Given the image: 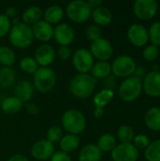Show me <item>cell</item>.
Segmentation results:
<instances>
[{
  "label": "cell",
  "instance_id": "cell-37",
  "mask_svg": "<svg viewBox=\"0 0 160 161\" xmlns=\"http://www.w3.org/2000/svg\"><path fill=\"white\" fill-rule=\"evenodd\" d=\"M101 35H102L101 29L96 25H91L86 29V36H87L88 40L91 41V42L98 40V39H100V38H102Z\"/></svg>",
  "mask_w": 160,
  "mask_h": 161
},
{
  "label": "cell",
  "instance_id": "cell-32",
  "mask_svg": "<svg viewBox=\"0 0 160 161\" xmlns=\"http://www.w3.org/2000/svg\"><path fill=\"white\" fill-rule=\"evenodd\" d=\"M144 157L147 161H160V140L150 142L145 149Z\"/></svg>",
  "mask_w": 160,
  "mask_h": 161
},
{
  "label": "cell",
  "instance_id": "cell-45",
  "mask_svg": "<svg viewBox=\"0 0 160 161\" xmlns=\"http://www.w3.org/2000/svg\"><path fill=\"white\" fill-rule=\"evenodd\" d=\"M134 75H134L135 77H137V78H139V79H141V80H142V78H144L145 75H146L145 70H144L143 67H139V68L137 67V69H136Z\"/></svg>",
  "mask_w": 160,
  "mask_h": 161
},
{
  "label": "cell",
  "instance_id": "cell-39",
  "mask_svg": "<svg viewBox=\"0 0 160 161\" xmlns=\"http://www.w3.org/2000/svg\"><path fill=\"white\" fill-rule=\"evenodd\" d=\"M133 142H134V146L138 149H146L148 147V145L150 144V140L149 138L144 135V134H139L137 136L134 137L133 139Z\"/></svg>",
  "mask_w": 160,
  "mask_h": 161
},
{
  "label": "cell",
  "instance_id": "cell-1",
  "mask_svg": "<svg viewBox=\"0 0 160 161\" xmlns=\"http://www.w3.org/2000/svg\"><path fill=\"white\" fill-rule=\"evenodd\" d=\"M97 80L90 74H78L74 75L69 84V91L73 96L78 99H87L95 91Z\"/></svg>",
  "mask_w": 160,
  "mask_h": 161
},
{
  "label": "cell",
  "instance_id": "cell-22",
  "mask_svg": "<svg viewBox=\"0 0 160 161\" xmlns=\"http://www.w3.org/2000/svg\"><path fill=\"white\" fill-rule=\"evenodd\" d=\"M80 144V139L76 135L67 134L62 137V139L59 142V147L60 150L66 154H72L74 151L77 150Z\"/></svg>",
  "mask_w": 160,
  "mask_h": 161
},
{
  "label": "cell",
  "instance_id": "cell-36",
  "mask_svg": "<svg viewBox=\"0 0 160 161\" xmlns=\"http://www.w3.org/2000/svg\"><path fill=\"white\" fill-rule=\"evenodd\" d=\"M11 21L4 13H0V38L8 36L11 29Z\"/></svg>",
  "mask_w": 160,
  "mask_h": 161
},
{
  "label": "cell",
  "instance_id": "cell-3",
  "mask_svg": "<svg viewBox=\"0 0 160 161\" xmlns=\"http://www.w3.org/2000/svg\"><path fill=\"white\" fill-rule=\"evenodd\" d=\"M8 40L12 46L18 49H25L31 45L34 37L31 26L21 22L18 25H12L8 33Z\"/></svg>",
  "mask_w": 160,
  "mask_h": 161
},
{
  "label": "cell",
  "instance_id": "cell-12",
  "mask_svg": "<svg viewBox=\"0 0 160 161\" xmlns=\"http://www.w3.org/2000/svg\"><path fill=\"white\" fill-rule=\"evenodd\" d=\"M55 152V144H53L46 139L36 142L31 147V156L39 161L50 159Z\"/></svg>",
  "mask_w": 160,
  "mask_h": 161
},
{
  "label": "cell",
  "instance_id": "cell-8",
  "mask_svg": "<svg viewBox=\"0 0 160 161\" xmlns=\"http://www.w3.org/2000/svg\"><path fill=\"white\" fill-rule=\"evenodd\" d=\"M72 61L74 69L79 74H89L94 64V58L90 50L79 48L73 53Z\"/></svg>",
  "mask_w": 160,
  "mask_h": 161
},
{
  "label": "cell",
  "instance_id": "cell-4",
  "mask_svg": "<svg viewBox=\"0 0 160 161\" xmlns=\"http://www.w3.org/2000/svg\"><path fill=\"white\" fill-rule=\"evenodd\" d=\"M57 75L50 67H39L33 75V86L41 93L50 92L56 86Z\"/></svg>",
  "mask_w": 160,
  "mask_h": 161
},
{
  "label": "cell",
  "instance_id": "cell-46",
  "mask_svg": "<svg viewBox=\"0 0 160 161\" xmlns=\"http://www.w3.org/2000/svg\"><path fill=\"white\" fill-rule=\"evenodd\" d=\"M7 161H29L28 158L24 156V155H21V154H15L13 156H11L8 159Z\"/></svg>",
  "mask_w": 160,
  "mask_h": 161
},
{
  "label": "cell",
  "instance_id": "cell-27",
  "mask_svg": "<svg viewBox=\"0 0 160 161\" xmlns=\"http://www.w3.org/2000/svg\"><path fill=\"white\" fill-rule=\"evenodd\" d=\"M114 98V92L108 89H103L100 92H98L93 96V105L95 108H104L106 106H108L112 99Z\"/></svg>",
  "mask_w": 160,
  "mask_h": 161
},
{
  "label": "cell",
  "instance_id": "cell-31",
  "mask_svg": "<svg viewBox=\"0 0 160 161\" xmlns=\"http://www.w3.org/2000/svg\"><path fill=\"white\" fill-rule=\"evenodd\" d=\"M20 70L26 75H34L39 69V65L33 57H24L19 62Z\"/></svg>",
  "mask_w": 160,
  "mask_h": 161
},
{
  "label": "cell",
  "instance_id": "cell-9",
  "mask_svg": "<svg viewBox=\"0 0 160 161\" xmlns=\"http://www.w3.org/2000/svg\"><path fill=\"white\" fill-rule=\"evenodd\" d=\"M133 10L139 19L150 20L157 13L158 4L156 0H137L134 3Z\"/></svg>",
  "mask_w": 160,
  "mask_h": 161
},
{
  "label": "cell",
  "instance_id": "cell-20",
  "mask_svg": "<svg viewBox=\"0 0 160 161\" xmlns=\"http://www.w3.org/2000/svg\"><path fill=\"white\" fill-rule=\"evenodd\" d=\"M102 152L96 144L88 143L84 145L78 155V161H100Z\"/></svg>",
  "mask_w": 160,
  "mask_h": 161
},
{
  "label": "cell",
  "instance_id": "cell-15",
  "mask_svg": "<svg viewBox=\"0 0 160 161\" xmlns=\"http://www.w3.org/2000/svg\"><path fill=\"white\" fill-rule=\"evenodd\" d=\"M129 42L136 47H142L148 43L149 34L145 26L140 24L132 25L127 30Z\"/></svg>",
  "mask_w": 160,
  "mask_h": 161
},
{
  "label": "cell",
  "instance_id": "cell-34",
  "mask_svg": "<svg viewBox=\"0 0 160 161\" xmlns=\"http://www.w3.org/2000/svg\"><path fill=\"white\" fill-rule=\"evenodd\" d=\"M62 137H63V131L61 127L58 125H53L49 127L46 132V140L52 142L53 144L59 142Z\"/></svg>",
  "mask_w": 160,
  "mask_h": 161
},
{
  "label": "cell",
  "instance_id": "cell-35",
  "mask_svg": "<svg viewBox=\"0 0 160 161\" xmlns=\"http://www.w3.org/2000/svg\"><path fill=\"white\" fill-rule=\"evenodd\" d=\"M149 40L151 41L152 44L158 47L160 46V22H155L149 28L148 31Z\"/></svg>",
  "mask_w": 160,
  "mask_h": 161
},
{
  "label": "cell",
  "instance_id": "cell-40",
  "mask_svg": "<svg viewBox=\"0 0 160 161\" xmlns=\"http://www.w3.org/2000/svg\"><path fill=\"white\" fill-rule=\"evenodd\" d=\"M58 57L59 59L66 61L73 56V50L70 46H60L58 50Z\"/></svg>",
  "mask_w": 160,
  "mask_h": 161
},
{
  "label": "cell",
  "instance_id": "cell-23",
  "mask_svg": "<svg viewBox=\"0 0 160 161\" xmlns=\"http://www.w3.org/2000/svg\"><path fill=\"white\" fill-rule=\"evenodd\" d=\"M41 18H42V10L38 6H31L27 8L22 14L23 23L29 26H32L33 25L41 21Z\"/></svg>",
  "mask_w": 160,
  "mask_h": 161
},
{
  "label": "cell",
  "instance_id": "cell-47",
  "mask_svg": "<svg viewBox=\"0 0 160 161\" xmlns=\"http://www.w3.org/2000/svg\"><path fill=\"white\" fill-rule=\"evenodd\" d=\"M87 3L91 9H95V8L101 7V5H102L101 0H89V1H87Z\"/></svg>",
  "mask_w": 160,
  "mask_h": 161
},
{
  "label": "cell",
  "instance_id": "cell-17",
  "mask_svg": "<svg viewBox=\"0 0 160 161\" xmlns=\"http://www.w3.org/2000/svg\"><path fill=\"white\" fill-rule=\"evenodd\" d=\"M34 39L41 42H47L53 39L54 27L50 24L46 23L44 20H41L31 26Z\"/></svg>",
  "mask_w": 160,
  "mask_h": 161
},
{
  "label": "cell",
  "instance_id": "cell-2",
  "mask_svg": "<svg viewBox=\"0 0 160 161\" xmlns=\"http://www.w3.org/2000/svg\"><path fill=\"white\" fill-rule=\"evenodd\" d=\"M61 125L62 128H64L68 134L78 136L85 131L86 117L82 111L71 108L63 113L61 117Z\"/></svg>",
  "mask_w": 160,
  "mask_h": 161
},
{
  "label": "cell",
  "instance_id": "cell-24",
  "mask_svg": "<svg viewBox=\"0 0 160 161\" xmlns=\"http://www.w3.org/2000/svg\"><path fill=\"white\" fill-rule=\"evenodd\" d=\"M23 102L16 96H9L5 98L1 103V109L6 114L13 115L18 113L23 108Z\"/></svg>",
  "mask_w": 160,
  "mask_h": 161
},
{
  "label": "cell",
  "instance_id": "cell-25",
  "mask_svg": "<svg viewBox=\"0 0 160 161\" xmlns=\"http://www.w3.org/2000/svg\"><path fill=\"white\" fill-rule=\"evenodd\" d=\"M144 122L152 131H160V108H151L145 114Z\"/></svg>",
  "mask_w": 160,
  "mask_h": 161
},
{
  "label": "cell",
  "instance_id": "cell-5",
  "mask_svg": "<svg viewBox=\"0 0 160 161\" xmlns=\"http://www.w3.org/2000/svg\"><path fill=\"white\" fill-rule=\"evenodd\" d=\"M142 92V81L135 76L125 78L119 87V97L124 102H133L137 100Z\"/></svg>",
  "mask_w": 160,
  "mask_h": 161
},
{
  "label": "cell",
  "instance_id": "cell-7",
  "mask_svg": "<svg viewBox=\"0 0 160 161\" xmlns=\"http://www.w3.org/2000/svg\"><path fill=\"white\" fill-rule=\"evenodd\" d=\"M137 69V64L134 58L129 56H119L111 64V73L114 76L127 78L134 75Z\"/></svg>",
  "mask_w": 160,
  "mask_h": 161
},
{
  "label": "cell",
  "instance_id": "cell-48",
  "mask_svg": "<svg viewBox=\"0 0 160 161\" xmlns=\"http://www.w3.org/2000/svg\"><path fill=\"white\" fill-rule=\"evenodd\" d=\"M93 116L96 119H101L104 116V108H95L94 112H93Z\"/></svg>",
  "mask_w": 160,
  "mask_h": 161
},
{
  "label": "cell",
  "instance_id": "cell-33",
  "mask_svg": "<svg viewBox=\"0 0 160 161\" xmlns=\"http://www.w3.org/2000/svg\"><path fill=\"white\" fill-rule=\"evenodd\" d=\"M135 137L133 128L130 125H121L117 131V138L121 143H130Z\"/></svg>",
  "mask_w": 160,
  "mask_h": 161
},
{
  "label": "cell",
  "instance_id": "cell-42",
  "mask_svg": "<svg viewBox=\"0 0 160 161\" xmlns=\"http://www.w3.org/2000/svg\"><path fill=\"white\" fill-rule=\"evenodd\" d=\"M103 86H104V89H108V90L113 91V89L116 86V80H115L114 76L110 75L109 76L105 78L104 82H103Z\"/></svg>",
  "mask_w": 160,
  "mask_h": 161
},
{
  "label": "cell",
  "instance_id": "cell-28",
  "mask_svg": "<svg viewBox=\"0 0 160 161\" xmlns=\"http://www.w3.org/2000/svg\"><path fill=\"white\" fill-rule=\"evenodd\" d=\"M15 80L16 74L11 67H0V88L6 89L12 86Z\"/></svg>",
  "mask_w": 160,
  "mask_h": 161
},
{
  "label": "cell",
  "instance_id": "cell-26",
  "mask_svg": "<svg viewBox=\"0 0 160 161\" xmlns=\"http://www.w3.org/2000/svg\"><path fill=\"white\" fill-rule=\"evenodd\" d=\"M111 74V64L108 61H97L94 62L91 68V75L96 80L105 79Z\"/></svg>",
  "mask_w": 160,
  "mask_h": 161
},
{
  "label": "cell",
  "instance_id": "cell-38",
  "mask_svg": "<svg viewBox=\"0 0 160 161\" xmlns=\"http://www.w3.org/2000/svg\"><path fill=\"white\" fill-rule=\"evenodd\" d=\"M142 56L148 61L156 60L157 58L158 57V47H157L153 44L147 45L142 52Z\"/></svg>",
  "mask_w": 160,
  "mask_h": 161
},
{
  "label": "cell",
  "instance_id": "cell-43",
  "mask_svg": "<svg viewBox=\"0 0 160 161\" xmlns=\"http://www.w3.org/2000/svg\"><path fill=\"white\" fill-rule=\"evenodd\" d=\"M25 108L27 112L31 115H38L40 113V108L34 103H26Z\"/></svg>",
  "mask_w": 160,
  "mask_h": 161
},
{
  "label": "cell",
  "instance_id": "cell-41",
  "mask_svg": "<svg viewBox=\"0 0 160 161\" xmlns=\"http://www.w3.org/2000/svg\"><path fill=\"white\" fill-rule=\"evenodd\" d=\"M50 161H72V158L68 154L62 151H58L54 153V155L50 158Z\"/></svg>",
  "mask_w": 160,
  "mask_h": 161
},
{
  "label": "cell",
  "instance_id": "cell-49",
  "mask_svg": "<svg viewBox=\"0 0 160 161\" xmlns=\"http://www.w3.org/2000/svg\"><path fill=\"white\" fill-rule=\"evenodd\" d=\"M11 21V25H18V24H20L21 22H20V20H19V18H17V17H14L12 20H10Z\"/></svg>",
  "mask_w": 160,
  "mask_h": 161
},
{
  "label": "cell",
  "instance_id": "cell-18",
  "mask_svg": "<svg viewBox=\"0 0 160 161\" xmlns=\"http://www.w3.org/2000/svg\"><path fill=\"white\" fill-rule=\"evenodd\" d=\"M34 91L35 88L33 83L28 80H21L16 84L14 88V96L20 99L23 103H28L33 97Z\"/></svg>",
  "mask_w": 160,
  "mask_h": 161
},
{
  "label": "cell",
  "instance_id": "cell-21",
  "mask_svg": "<svg viewBox=\"0 0 160 161\" xmlns=\"http://www.w3.org/2000/svg\"><path fill=\"white\" fill-rule=\"evenodd\" d=\"M91 17L93 22L96 25L100 26H107L112 21V13L111 11L106 7H99L91 11Z\"/></svg>",
  "mask_w": 160,
  "mask_h": 161
},
{
  "label": "cell",
  "instance_id": "cell-16",
  "mask_svg": "<svg viewBox=\"0 0 160 161\" xmlns=\"http://www.w3.org/2000/svg\"><path fill=\"white\" fill-rule=\"evenodd\" d=\"M142 90L151 97L160 96V72L152 71L146 74L142 81Z\"/></svg>",
  "mask_w": 160,
  "mask_h": 161
},
{
  "label": "cell",
  "instance_id": "cell-10",
  "mask_svg": "<svg viewBox=\"0 0 160 161\" xmlns=\"http://www.w3.org/2000/svg\"><path fill=\"white\" fill-rule=\"evenodd\" d=\"M90 52L98 61H108L113 55V47L108 40L100 38L91 42Z\"/></svg>",
  "mask_w": 160,
  "mask_h": 161
},
{
  "label": "cell",
  "instance_id": "cell-19",
  "mask_svg": "<svg viewBox=\"0 0 160 161\" xmlns=\"http://www.w3.org/2000/svg\"><path fill=\"white\" fill-rule=\"evenodd\" d=\"M42 17L51 25H58L64 17V10L59 5H51L42 12Z\"/></svg>",
  "mask_w": 160,
  "mask_h": 161
},
{
  "label": "cell",
  "instance_id": "cell-44",
  "mask_svg": "<svg viewBox=\"0 0 160 161\" xmlns=\"http://www.w3.org/2000/svg\"><path fill=\"white\" fill-rule=\"evenodd\" d=\"M16 13H17L16 8L13 7V6H8V7H7L6 9H5V12H4V14H5L8 18H9L10 20L13 19V18L16 16Z\"/></svg>",
  "mask_w": 160,
  "mask_h": 161
},
{
  "label": "cell",
  "instance_id": "cell-6",
  "mask_svg": "<svg viewBox=\"0 0 160 161\" xmlns=\"http://www.w3.org/2000/svg\"><path fill=\"white\" fill-rule=\"evenodd\" d=\"M91 11L92 9L84 0H74L66 7L67 17L75 24L87 22L91 17Z\"/></svg>",
  "mask_w": 160,
  "mask_h": 161
},
{
  "label": "cell",
  "instance_id": "cell-29",
  "mask_svg": "<svg viewBox=\"0 0 160 161\" xmlns=\"http://www.w3.org/2000/svg\"><path fill=\"white\" fill-rule=\"evenodd\" d=\"M97 147L101 152H111L117 145L116 139L113 135L109 133H105L98 139Z\"/></svg>",
  "mask_w": 160,
  "mask_h": 161
},
{
  "label": "cell",
  "instance_id": "cell-11",
  "mask_svg": "<svg viewBox=\"0 0 160 161\" xmlns=\"http://www.w3.org/2000/svg\"><path fill=\"white\" fill-rule=\"evenodd\" d=\"M113 161H137L139 151L133 143H120L111 151Z\"/></svg>",
  "mask_w": 160,
  "mask_h": 161
},
{
  "label": "cell",
  "instance_id": "cell-13",
  "mask_svg": "<svg viewBox=\"0 0 160 161\" xmlns=\"http://www.w3.org/2000/svg\"><path fill=\"white\" fill-rule=\"evenodd\" d=\"M74 37L75 33L74 28L66 23H60L54 28L53 38L60 46H69L74 42Z\"/></svg>",
  "mask_w": 160,
  "mask_h": 161
},
{
  "label": "cell",
  "instance_id": "cell-30",
  "mask_svg": "<svg viewBox=\"0 0 160 161\" xmlns=\"http://www.w3.org/2000/svg\"><path fill=\"white\" fill-rule=\"evenodd\" d=\"M16 60V55L14 51L7 46L1 45L0 46V64L3 67H11Z\"/></svg>",
  "mask_w": 160,
  "mask_h": 161
},
{
  "label": "cell",
  "instance_id": "cell-14",
  "mask_svg": "<svg viewBox=\"0 0 160 161\" xmlns=\"http://www.w3.org/2000/svg\"><path fill=\"white\" fill-rule=\"evenodd\" d=\"M56 51L54 47L47 43L39 45L34 54V58L39 67H49L56 58Z\"/></svg>",
  "mask_w": 160,
  "mask_h": 161
}]
</instances>
